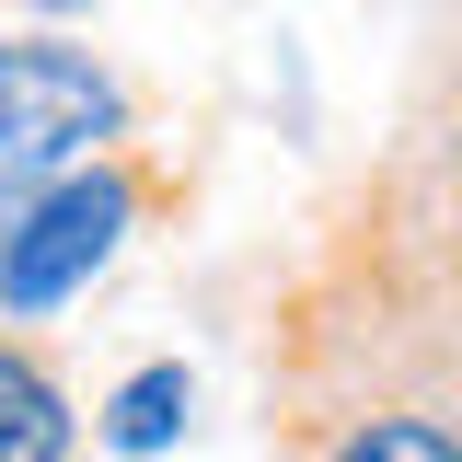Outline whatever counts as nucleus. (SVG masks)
<instances>
[{
	"label": "nucleus",
	"instance_id": "1",
	"mask_svg": "<svg viewBox=\"0 0 462 462\" xmlns=\"http://www.w3.org/2000/svg\"><path fill=\"white\" fill-rule=\"evenodd\" d=\"M254 404L278 462H462V289L382 151L266 289Z\"/></svg>",
	"mask_w": 462,
	"mask_h": 462
},
{
	"label": "nucleus",
	"instance_id": "2",
	"mask_svg": "<svg viewBox=\"0 0 462 462\" xmlns=\"http://www.w3.org/2000/svg\"><path fill=\"white\" fill-rule=\"evenodd\" d=\"M185 208H197V162H173L151 127L93 151V162H69L58 185H35L0 220V312L12 324H58L151 220H185Z\"/></svg>",
	"mask_w": 462,
	"mask_h": 462
},
{
	"label": "nucleus",
	"instance_id": "3",
	"mask_svg": "<svg viewBox=\"0 0 462 462\" xmlns=\"http://www.w3.org/2000/svg\"><path fill=\"white\" fill-rule=\"evenodd\" d=\"M139 127H151V93H139L105 47H81L69 23L0 35V220H12L35 185H58L69 162L139 139Z\"/></svg>",
	"mask_w": 462,
	"mask_h": 462
},
{
	"label": "nucleus",
	"instance_id": "4",
	"mask_svg": "<svg viewBox=\"0 0 462 462\" xmlns=\"http://www.w3.org/2000/svg\"><path fill=\"white\" fill-rule=\"evenodd\" d=\"M393 185L416 231H428V254H439V278L462 289V0L451 12H428V58H416V81H404V127H393Z\"/></svg>",
	"mask_w": 462,
	"mask_h": 462
},
{
	"label": "nucleus",
	"instance_id": "5",
	"mask_svg": "<svg viewBox=\"0 0 462 462\" xmlns=\"http://www.w3.org/2000/svg\"><path fill=\"white\" fill-rule=\"evenodd\" d=\"M0 462H81V393L47 324L0 312Z\"/></svg>",
	"mask_w": 462,
	"mask_h": 462
},
{
	"label": "nucleus",
	"instance_id": "6",
	"mask_svg": "<svg viewBox=\"0 0 462 462\" xmlns=\"http://www.w3.org/2000/svg\"><path fill=\"white\" fill-rule=\"evenodd\" d=\"M185 416H197V370H185V358H139V370L93 404V451L151 462V451H173V439H185Z\"/></svg>",
	"mask_w": 462,
	"mask_h": 462
},
{
	"label": "nucleus",
	"instance_id": "7",
	"mask_svg": "<svg viewBox=\"0 0 462 462\" xmlns=\"http://www.w3.org/2000/svg\"><path fill=\"white\" fill-rule=\"evenodd\" d=\"M0 12H35V23H81L93 0H0Z\"/></svg>",
	"mask_w": 462,
	"mask_h": 462
},
{
	"label": "nucleus",
	"instance_id": "8",
	"mask_svg": "<svg viewBox=\"0 0 462 462\" xmlns=\"http://www.w3.org/2000/svg\"><path fill=\"white\" fill-rule=\"evenodd\" d=\"M428 12H451V0H428Z\"/></svg>",
	"mask_w": 462,
	"mask_h": 462
}]
</instances>
